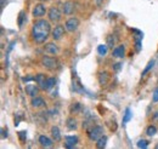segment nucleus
Here are the masks:
<instances>
[{
    "label": "nucleus",
    "instance_id": "obj_1",
    "mask_svg": "<svg viewBox=\"0 0 158 149\" xmlns=\"http://www.w3.org/2000/svg\"><path fill=\"white\" fill-rule=\"evenodd\" d=\"M50 32H51V26L48 21L45 19H38L33 23V27H32V37L33 40L37 42V44H44L50 35Z\"/></svg>",
    "mask_w": 158,
    "mask_h": 149
},
{
    "label": "nucleus",
    "instance_id": "obj_2",
    "mask_svg": "<svg viewBox=\"0 0 158 149\" xmlns=\"http://www.w3.org/2000/svg\"><path fill=\"white\" fill-rule=\"evenodd\" d=\"M41 66L49 70H54L57 68V59L55 57H50V56H43L41 57Z\"/></svg>",
    "mask_w": 158,
    "mask_h": 149
},
{
    "label": "nucleus",
    "instance_id": "obj_3",
    "mask_svg": "<svg viewBox=\"0 0 158 149\" xmlns=\"http://www.w3.org/2000/svg\"><path fill=\"white\" fill-rule=\"evenodd\" d=\"M102 136H103V127H102V126L95 125V126H91V127L88 130V137H89L91 141H98Z\"/></svg>",
    "mask_w": 158,
    "mask_h": 149
},
{
    "label": "nucleus",
    "instance_id": "obj_4",
    "mask_svg": "<svg viewBox=\"0 0 158 149\" xmlns=\"http://www.w3.org/2000/svg\"><path fill=\"white\" fill-rule=\"evenodd\" d=\"M78 27H79V19L78 18L72 17V18L67 19V22H66V30L73 33V32H76V30L78 29Z\"/></svg>",
    "mask_w": 158,
    "mask_h": 149
},
{
    "label": "nucleus",
    "instance_id": "obj_5",
    "mask_svg": "<svg viewBox=\"0 0 158 149\" xmlns=\"http://www.w3.org/2000/svg\"><path fill=\"white\" fill-rule=\"evenodd\" d=\"M48 16H49V19L51 22H59L61 19V11H60L57 7H50L49 12H48Z\"/></svg>",
    "mask_w": 158,
    "mask_h": 149
},
{
    "label": "nucleus",
    "instance_id": "obj_6",
    "mask_svg": "<svg viewBox=\"0 0 158 149\" xmlns=\"http://www.w3.org/2000/svg\"><path fill=\"white\" fill-rule=\"evenodd\" d=\"M45 14H46V7H45L44 4H37V5L33 7L32 15H33L34 17H43Z\"/></svg>",
    "mask_w": 158,
    "mask_h": 149
},
{
    "label": "nucleus",
    "instance_id": "obj_7",
    "mask_svg": "<svg viewBox=\"0 0 158 149\" xmlns=\"http://www.w3.org/2000/svg\"><path fill=\"white\" fill-rule=\"evenodd\" d=\"M64 141H66L64 147L68 149L74 148V147L77 146V143L79 142V139L77 136H66V137H64Z\"/></svg>",
    "mask_w": 158,
    "mask_h": 149
},
{
    "label": "nucleus",
    "instance_id": "obj_8",
    "mask_svg": "<svg viewBox=\"0 0 158 149\" xmlns=\"http://www.w3.org/2000/svg\"><path fill=\"white\" fill-rule=\"evenodd\" d=\"M64 28L66 27H63V26H61V24H57L55 28H54V30H52V39L54 40H60L61 38L64 35Z\"/></svg>",
    "mask_w": 158,
    "mask_h": 149
},
{
    "label": "nucleus",
    "instance_id": "obj_9",
    "mask_svg": "<svg viewBox=\"0 0 158 149\" xmlns=\"http://www.w3.org/2000/svg\"><path fill=\"white\" fill-rule=\"evenodd\" d=\"M44 50H45L46 54H50V55L59 54V47H57V45L55 42H48V44H45Z\"/></svg>",
    "mask_w": 158,
    "mask_h": 149
},
{
    "label": "nucleus",
    "instance_id": "obj_10",
    "mask_svg": "<svg viewBox=\"0 0 158 149\" xmlns=\"http://www.w3.org/2000/svg\"><path fill=\"white\" fill-rule=\"evenodd\" d=\"M74 9L76 7H74V4L72 1H66L62 6V11L64 15H72L74 12Z\"/></svg>",
    "mask_w": 158,
    "mask_h": 149
},
{
    "label": "nucleus",
    "instance_id": "obj_11",
    "mask_svg": "<svg viewBox=\"0 0 158 149\" xmlns=\"http://www.w3.org/2000/svg\"><path fill=\"white\" fill-rule=\"evenodd\" d=\"M39 143H40V146L44 147V148H51L52 144H54L52 139H50L48 136H44V135H41L39 137Z\"/></svg>",
    "mask_w": 158,
    "mask_h": 149
},
{
    "label": "nucleus",
    "instance_id": "obj_12",
    "mask_svg": "<svg viewBox=\"0 0 158 149\" xmlns=\"http://www.w3.org/2000/svg\"><path fill=\"white\" fill-rule=\"evenodd\" d=\"M31 104H32L33 108H41V107H44L46 103H45V101H44L43 97L35 96V97H32V102H31Z\"/></svg>",
    "mask_w": 158,
    "mask_h": 149
},
{
    "label": "nucleus",
    "instance_id": "obj_13",
    "mask_svg": "<svg viewBox=\"0 0 158 149\" xmlns=\"http://www.w3.org/2000/svg\"><path fill=\"white\" fill-rule=\"evenodd\" d=\"M39 90L40 87H38L37 85H26V92L31 97H35L39 93Z\"/></svg>",
    "mask_w": 158,
    "mask_h": 149
},
{
    "label": "nucleus",
    "instance_id": "obj_14",
    "mask_svg": "<svg viewBox=\"0 0 158 149\" xmlns=\"http://www.w3.org/2000/svg\"><path fill=\"white\" fill-rule=\"evenodd\" d=\"M125 54V49H124V45H119L117 47L113 49V57H117V58H123Z\"/></svg>",
    "mask_w": 158,
    "mask_h": 149
},
{
    "label": "nucleus",
    "instance_id": "obj_15",
    "mask_svg": "<svg viewBox=\"0 0 158 149\" xmlns=\"http://www.w3.org/2000/svg\"><path fill=\"white\" fill-rule=\"evenodd\" d=\"M56 85V79L55 78H48L46 81H45V85H44V91H48V90H51L54 86Z\"/></svg>",
    "mask_w": 158,
    "mask_h": 149
},
{
    "label": "nucleus",
    "instance_id": "obj_16",
    "mask_svg": "<svg viewBox=\"0 0 158 149\" xmlns=\"http://www.w3.org/2000/svg\"><path fill=\"white\" fill-rule=\"evenodd\" d=\"M46 76H45V74H38L35 75V83L39 85L40 90H43L44 89V85H45V81H46Z\"/></svg>",
    "mask_w": 158,
    "mask_h": 149
},
{
    "label": "nucleus",
    "instance_id": "obj_17",
    "mask_svg": "<svg viewBox=\"0 0 158 149\" xmlns=\"http://www.w3.org/2000/svg\"><path fill=\"white\" fill-rule=\"evenodd\" d=\"M108 80H110V75L107 72H101L99 74V83L100 85H106L107 83H108Z\"/></svg>",
    "mask_w": 158,
    "mask_h": 149
},
{
    "label": "nucleus",
    "instance_id": "obj_18",
    "mask_svg": "<svg viewBox=\"0 0 158 149\" xmlns=\"http://www.w3.org/2000/svg\"><path fill=\"white\" fill-rule=\"evenodd\" d=\"M51 136H52V138H54L56 142L61 141L62 136H61V132H60V129L57 126H52V127H51Z\"/></svg>",
    "mask_w": 158,
    "mask_h": 149
},
{
    "label": "nucleus",
    "instance_id": "obj_19",
    "mask_svg": "<svg viewBox=\"0 0 158 149\" xmlns=\"http://www.w3.org/2000/svg\"><path fill=\"white\" fill-rule=\"evenodd\" d=\"M131 119H133V113L130 111V108H127L125 113H124V116H123V125H125L127 123H129Z\"/></svg>",
    "mask_w": 158,
    "mask_h": 149
},
{
    "label": "nucleus",
    "instance_id": "obj_20",
    "mask_svg": "<svg viewBox=\"0 0 158 149\" xmlns=\"http://www.w3.org/2000/svg\"><path fill=\"white\" fill-rule=\"evenodd\" d=\"M67 127H68V130H76L77 129V120L74 118H68L67 119Z\"/></svg>",
    "mask_w": 158,
    "mask_h": 149
},
{
    "label": "nucleus",
    "instance_id": "obj_21",
    "mask_svg": "<svg viewBox=\"0 0 158 149\" xmlns=\"http://www.w3.org/2000/svg\"><path fill=\"white\" fill-rule=\"evenodd\" d=\"M96 142H98V143H96V148H99V149L105 148V147H106V143H107V137H106V136H102V137L99 138Z\"/></svg>",
    "mask_w": 158,
    "mask_h": 149
},
{
    "label": "nucleus",
    "instance_id": "obj_22",
    "mask_svg": "<svg viewBox=\"0 0 158 149\" xmlns=\"http://www.w3.org/2000/svg\"><path fill=\"white\" fill-rule=\"evenodd\" d=\"M80 109H81V104H80L79 102L72 103V104H71V107H69V111H71L72 114H76V113L80 112Z\"/></svg>",
    "mask_w": 158,
    "mask_h": 149
},
{
    "label": "nucleus",
    "instance_id": "obj_23",
    "mask_svg": "<svg viewBox=\"0 0 158 149\" xmlns=\"http://www.w3.org/2000/svg\"><path fill=\"white\" fill-rule=\"evenodd\" d=\"M107 51H108V46L107 45H99L98 46V52H99L100 56H106Z\"/></svg>",
    "mask_w": 158,
    "mask_h": 149
},
{
    "label": "nucleus",
    "instance_id": "obj_24",
    "mask_svg": "<svg viewBox=\"0 0 158 149\" xmlns=\"http://www.w3.org/2000/svg\"><path fill=\"white\" fill-rule=\"evenodd\" d=\"M153 66H155V61L152 59V61H150V62L147 63V66H146V67H145V69L142 70V74H141V75L143 76V75L147 74V73H148V72H150V70L153 68Z\"/></svg>",
    "mask_w": 158,
    "mask_h": 149
},
{
    "label": "nucleus",
    "instance_id": "obj_25",
    "mask_svg": "<svg viewBox=\"0 0 158 149\" xmlns=\"http://www.w3.org/2000/svg\"><path fill=\"white\" fill-rule=\"evenodd\" d=\"M146 133L148 135V136H155L156 133H157V127L156 126H153V125H150L147 129H146Z\"/></svg>",
    "mask_w": 158,
    "mask_h": 149
},
{
    "label": "nucleus",
    "instance_id": "obj_26",
    "mask_svg": "<svg viewBox=\"0 0 158 149\" xmlns=\"http://www.w3.org/2000/svg\"><path fill=\"white\" fill-rule=\"evenodd\" d=\"M136 146H138V148H142V149L147 148L148 147V141H146V139H139Z\"/></svg>",
    "mask_w": 158,
    "mask_h": 149
},
{
    "label": "nucleus",
    "instance_id": "obj_27",
    "mask_svg": "<svg viewBox=\"0 0 158 149\" xmlns=\"http://www.w3.org/2000/svg\"><path fill=\"white\" fill-rule=\"evenodd\" d=\"M26 19V14H24V11H21L20 15H19V27H22L23 26V21Z\"/></svg>",
    "mask_w": 158,
    "mask_h": 149
},
{
    "label": "nucleus",
    "instance_id": "obj_28",
    "mask_svg": "<svg viewBox=\"0 0 158 149\" xmlns=\"http://www.w3.org/2000/svg\"><path fill=\"white\" fill-rule=\"evenodd\" d=\"M107 46L113 49V46H114V38H113V35H108L107 37Z\"/></svg>",
    "mask_w": 158,
    "mask_h": 149
},
{
    "label": "nucleus",
    "instance_id": "obj_29",
    "mask_svg": "<svg viewBox=\"0 0 158 149\" xmlns=\"http://www.w3.org/2000/svg\"><path fill=\"white\" fill-rule=\"evenodd\" d=\"M152 101H153V102H158V87L157 89H155V91H153V95H152Z\"/></svg>",
    "mask_w": 158,
    "mask_h": 149
},
{
    "label": "nucleus",
    "instance_id": "obj_30",
    "mask_svg": "<svg viewBox=\"0 0 158 149\" xmlns=\"http://www.w3.org/2000/svg\"><path fill=\"white\" fill-rule=\"evenodd\" d=\"M19 137H20L21 141H26V137H27L26 131H21V132H19Z\"/></svg>",
    "mask_w": 158,
    "mask_h": 149
},
{
    "label": "nucleus",
    "instance_id": "obj_31",
    "mask_svg": "<svg viewBox=\"0 0 158 149\" xmlns=\"http://www.w3.org/2000/svg\"><path fill=\"white\" fill-rule=\"evenodd\" d=\"M112 67H113V69H114L116 72H119V70H120V68H122V63H114Z\"/></svg>",
    "mask_w": 158,
    "mask_h": 149
},
{
    "label": "nucleus",
    "instance_id": "obj_32",
    "mask_svg": "<svg viewBox=\"0 0 158 149\" xmlns=\"http://www.w3.org/2000/svg\"><path fill=\"white\" fill-rule=\"evenodd\" d=\"M24 83H29V81H32V80H35V76H26V78H23L22 79Z\"/></svg>",
    "mask_w": 158,
    "mask_h": 149
},
{
    "label": "nucleus",
    "instance_id": "obj_33",
    "mask_svg": "<svg viewBox=\"0 0 158 149\" xmlns=\"http://www.w3.org/2000/svg\"><path fill=\"white\" fill-rule=\"evenodd\" d=\"M135 46H136V51H140V50H141V40H136Z\"/></svg>",
    "mask_w": 158,
    "mask_h": 149
},
{
    "label": "nucleus",
    "instance_id": "obj_34",
    "mask_svg": "<svg viewBox=\"0 0 158 149\" xmlns=\"http://www.w3.org/2000/svg\"><path fill=\"white\" fill-rule=\"evenodd\" d=\"M1 138H5V137H7V130L5 131V129H1Z\"/></svg>",
    "mask_w": 158,
    "mask_h": 149
},
{
    "label": "nucleus",
    "instance_id": "obj_35",
    "mask_svg": "<svg viewBox=\"0 0 158 149\" xmlns=\"http://www.w3.org/2000/svg\"><path fill=\"white\" fill-rule=\"evenodd\" d=\"M152 118H153V120H155V121H158V111L153 114V116H152Z\"/></svg>",
    "mask_w": 158,
    "mask_h": 149
},
{
    "label": "nucleus",
    "instance_id": "obj_36",
    "mask_svg": "<svg viewBox=\"0 0 158 149\" xmlns=\"http://www.w3.org/2000/svg\"><path fill=\"white\" fill-rule=\"evenodd\" d=\"M101 1H102V0H98V2H99V4L101 2Z\"/></svg>",
    "mask_w": 158,
    "mask_h": 149
},
{
    "label": "nucleus",
    "instance_id": "obj_37",
    "mask_svg": "<svg viewBox=\"0 0 158 149\" xmlns=\"http://www.w3.org/2000/svg\"><path fill=\"white\" fill-rule=\"evenodd\" d=\"M41 1H49V0H41Z\"/></svg>",
    "mask_w": 158,
    "mask_h": 149
},
{
    "label": "nucleus",
    "instance_id": "obj_38",
    "mask_svg": "<svg viewBox=\"0 0 158 149\" xmlns=\"http://www.w3.org/2000/svg\"><path fill=\"white\" fill-rule=\"evenodd\" d=\"M156 148H157V149H158V144H157V146H156Z\"/></svg>",
    "mask_w": 158,
    "mask_h": 149
}]
</instances>
